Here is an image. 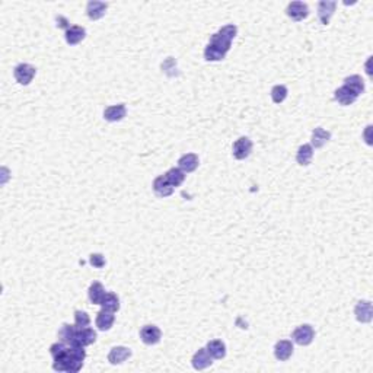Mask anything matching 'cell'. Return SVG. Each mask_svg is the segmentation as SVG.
<instances>
[{
    "label": "cell",
    "instance_id": "1",
    "mask_svg": "<svg viewBox=\"0 0 373 373\" xmlns=\"http://www.w3.org/2000/svg\"><path fill=\"white\" fill-rule=\"evenodd\" d=\"M35 73H37V69L28 63H20L13 69V76L16 79V82L19 85H24V86L30 85L34 76H35Z\"/></svg>",
    "mask_w": 373,
    "mask_h": 373
},
{
    "label": "cell",
    "instance_id": "2",
    "mask_svg": "<svg viewBox=\"0 0 373 373\" xmlns=\"http://www.w3.org/2000/svg\"><path fill=\"white\" fill-rule=\"evenodd\" d=\"M292 338L296 344L299 345H309L314 341L315 338V330L312 325L304 324L299 325L295 331L292 333Z\"/></svg>",
    "mask_w": 373,
    "mask_h": 373
},
{
    "label": "cell",
    "instance_id": "3",
    "mask_svg": "<svg viewBox=\"0 0 373 373\" xmlns=\"http://www.w3.org/2000/svg\"><path fill=\"white\" fill-rule=\"evenodd\" d=\"M160 338H162V331H160V328L156 327V325H145L140 330V340L146 344V345H155V344L160 341Z\"/></svg>",
    "mask_w": 373,
    "mask_h": 373
},
{
    "label": "cell",
    "instance_id": "4",
    "mask_svg": "<svg viewBox=\"0 0 373 373\" xmlns=\"http://www.w3.org/2000/svg\"><path fill=\"white\" fill-rule=\"evenodd\" d=\"M252 152V142L249 137H239L232 146V153L238 160H244Z\"/></svg>",
    "mask_w": 373,
    "mask_h": 373
},
{
    "label": "cell",
    "instance_id": "5",
    "mask_svg": "<svg viewBox=\"0 0 373 373\" xmlns=\"http://www.w3.org/2000/svg\"><path fill=\"white\" fill-rule=\"evenodd\" d=\"M286 13L289 18H292L296 22H300L308 18L309 15V8L308 5L304 3V2H292L287 5V9H286Z\"/></svg>",
    "mask_w": 373,
    "mask_h": 373
},
{
    "label": "cell",
    "instance_id": "6",
    "mask_svg": "<svg viewBox=\"0 0 373 373\" xmlns=\"http://www.w3.org/2000/svg\"><path fill=\"white\" fill-rule=\"evenodd\" d=\"M97 341V331L92 330V328H78L76 331V337L73 340L72 345H82V347H86V345H90Z\"/></svg>",
    "mask_w": 373,
    "mask_h": 373
},
{
    "label": "cell",
    "instance_id": "7",
    "mask_svg": "<svg viewBox=\"0 0 373 373\" xmlns=\"http://www.w3.org/2000/svg\"><path fill=\"white\" fill-rule=\"evenodd\" d=\"M354 315L359 322H363V324L370 322L373 318L372 304L369 300H359L354 308Z\"/></svg>",
    "mask_w": 373,
    "mask_h": 373
},
{
    "label": "cell",
    "instance_id": "8",
    "mask_svg": "<svg viewBox=\"0 0 373 373\" xmlns=\"http://www.w3.org/2000/svg\"><path fill=\"white\" fill-rule=\"evenodd\" d=\"M191 363H193V367L196 370H204V369L210 367L213 364V357L207 352L206 347H203V348L197 350L196 354L193 356Z\"/></svg>",
    "mask_w": 373,
    "mask_h": 373
},
{
    "label": "cell",
    "instance_id": "9",
    "mask_svg": "<svg viewBox=\"0 0 373 373\" xmlns=\"http://www.w3.org/2000/svg\"><path fill=\"white\" fill-rule=\"evenodd\" d=\"M335 8H337V2H333V0H322L318 3V19L322 25L330 24V19L335 12Z\"/></svg>",
    "mask_w": 373,
    "mask_h": 373
},
{
    "label": "cell",
    "instance_id": "10",
    "mask_svg": "<svg viewBox=\"0 0 373 373\" xmlns=\"http://www.w3.org/2000/svg\"><path fill=\"white\" fill-rule=\"evenodd\" d=\"M274 356L280 362H287L293 356V343L290 340H280L274 345Z\"/></svg>",
    "mask_w": 373,
    "mask_h": 373
},
{
    "label": "cell",
    "instance_id": "11",
    "mask_svg": "<svg viewBox=\"0 0 373 373\" xmlns=\"http://www.w3.org/2000/svg\"><path fill=\"white\" fill-rule=\"evenodd\" d=\"M131 357V350L124 345L112 347L108 354V362L111 364H121Z\"/></svg>",
    "mask_w": 373,
    "mask_h": 373
},
{
    "label": "cell",
    "instance_id": "12",
    "mask_svg": "<svg viewBox=\"0 0 373 373\" xmlns=\"http://www.w3.org/2000/svg\"><path fill=\"white\" fill-rule=\"evenodd\" d=\"M200 165V159L196 153H185L178 159V168L182 169L185 174L194 172Z\"/></svg>",
    "mask_w": 373,
    "mask_h": 373
},
{
    "label": "cell",
    "instance_id": "13",
    "mask_svg": "<svg viewBox=\"0 0 373 373\" xmlns=\"http://www.w3.org/2000/svg\"><path fill=\"white\" fill-rule=\"evenodd\" d=\"M153 191L157 197H169L172 193H174V186L169 184V181L167 179L165 175H159V177L155 178L153 181Z\"/></svg>",
    "mask_w": 373,
    "mask_h": 373
},
{
    "label": "cell",
    "instance_id": "14",
    "mask_svg": "<svg viewBox=\"0 0 373 373\" xmlns=\"http://www.w3.org/2000/svg\"><path fill=\"white\" fill-rule=\"evenodd\" d=\"M107 9H108V5L104 2H98V0H92L86 5V13H88L89 19L92 20L101 19L105 15Z\"/></svg>",
    "mask_w": 373,
    "mask_h": 373
},
{
    "label": "cell",
    "instance_id": "15",
    "mask_svg": "<svg viewBox=\"0 0 373 373\" xmlns=\"http://www.w3.org/2000/svg\"><path fill=\"white\" fill-rule=\"evenodd\" d=\"M86 37V30L83 27L79 25H72L69 30H66L64 38L69 45H78L79 42H82Z\"/></svg>",
    "mask_w": 373,
    "mask_h": 373
},
{
    "label": "cell",
    "instance_id": "16",
    "mask_svg": "<svg viewBox=\"0 0 373 373\" xmlns=\"http://www.w3.org/2000/svg\"><path fill=\"white\" fill-rule=\"evenodd\" d=\"M97 327L101 331H109L112 328V325L115 322V316L114 312L107 311V309H101L98 314H97Z\"/></svg>",
    "mask_w": 373,
    "mask_h": 373
},
{
    "label": "cell",
    "instance_id": "17",
    "mask_svg": "<svg viewBox=\"0 0 373 373\" xmlns=\"http://www.w3.org/2000/svg\"><path fill=\"white\" fill-rule=\"evenodd\" d=\"M127 114V108L124 104H117V105H111L104 111V118L109 121V123H115V121H121Z\"/></svg>",
    "mask_w": 373,
    "mask_h": 373
},
{
    "label": "cell",
    "instance_id": "18",
    "mask_svg": "<svg viewBox=\"0 0 373 373\" xmlns=\"http://www.w3.org/2000/svg\"><path fill=\"white\" fill-rule=\"evenodd\" d=\"M344 86L350 89L356 97H359L364 92V80L359 75H352V76L344 79Z\"/></svg>",
    "mask_w": 373,
    "mask_h": 373
},
{
    "label": "cell",
    "instance_id": "19",
    "mask_svg": "<svg viewBox=\"0 0 373 373\" xmlns=\"http://www.w3.org/2000/svg\"><path fill=\"white\" fill-rule=\"evenodd\" d=\"M334 98L335 101L340 104V105H344V107H347V105H352L356 102V99L359 98V97H356L353 92L350 90L348 88H345V86H341V88H338L335 90L334 94Z\"/></svg>",
    "mask_w": 373,
    "mask_h": 373
},
{
    "label": "cell",
    "instance_id": "20",
    "mask_svg": "<svg viewBox=\"0 0 373 373\" xmlns=\"http://www.w3.org/2000/svg\"><path fill=\"white\" fill-rule=\"evenodd\" d=\"M312 157H314V148H312L311 145H302L300 148L297 149L296 162H297L300 167H308V165H311Z\"/></svg>",
    "mask_w": 373,
    "mask_h": 373
},
{
    "label": "cell",
    "instance_id": "21",
    "mask_svg": "<svg viewBox=\"0 0 373 373\" xmlns=\"http://www.w3.org/2000/svg\"><path fill=\"white\" fill-rule=\"evenodd\" d=\"M105 295H107V292H105V287L102 286V283L94 282L92 285L89 286L88 290L89 300H90L94 305H101V302H102V299H104V296Z\"/></svg>",
    "mask_w": 373,
    "mask_h": 373
},
{
    "label": "cell",
    "instance_id": "22",
    "mask_svg": "<svg viewBox=\"0 0 373 373\" xmlns=\"http://www.w3.org/2000/svg\"><path fill=\"white\" fill-rule=\"evenodd\" d=\"M207 352L210 353V356L216 360H220L226 356V344L222 340H212L208 341L206 345Z\"/></svg>",
    "mask_w": 373,
    "mask_h": 373
},
{
    "label": "cell",
    "instance_id": "23",
    "mask_svg": "<svg viewBox=\"0 0 373 373\" xmlns=\"http://www.w3.org/2000/svg\"><path fill=\"white\" fill-rule=\"evenodd\" d=\"M76 331H78L76 325L63 324L59 330V341L64 343L66 345H72L75 337H76Z\"/></svg>",
    "mask_w": 373,
    "mask_h": 373
},
{
    "label": "cell",
    "instance_id": "24",
    "mask_svg": "<svg viewBox=\"0 0 373 373\" xmlns=\"http://www.w3.org/2000/svg\"><path fill=\"white\" fill-rule=\"evenodd\" d=\"M330 138H331V133L330 131H327L325 128L322 127H316L312 131V148H322L325 143H328L330 142Z\"/></svg>",
    "mask_w": 373,
    "mask_h": 373
},
{
    "label": "cell",
    "instance_id": "25",
    "mask_svg": "<svg viewBox=\"0 0 373 373\" xmlns=\"http://www.w3.org/2000/svg\"><path fill=\"white\" fill-rule=\"evenodd\" d=\"M165 177H167L171 185L174 186V188H177V186H179L185 181V172L182 169H179V168H171L167 174H165Z\"/></svg>",
    "mask_w": 373,
    "mask_h": 373
},
{
    "label": "cell",
    "instance_id": "26",
    "mask_svg": "<svg viewBox=\"0 0 373 373\" xmlns=\"http://www.w3.org/2000/svg\"><path fill=\"white\" fill-rule=\"evenodd\" d=\"M101 308L102 309H107L111 312H117L120 309V297L112 292H108L107 295L104 296L102 302H101Z\"/></svg>",
    "mask_w": 373,
    "mask_h": 373
},
{
    "label": "cell",
    "instance_id": "27",
    "mask_svg": "<svg viewBox=\"0 0 373 373\" xmlns=\"http://www.w3.org/2000/svg\"><path fill=\"white\" fill-rule=\"evenodd\" d=\"M210 45H213V47H216L217 50H220V51H223V53H227L229 50H230V45H232V41H227L226 38H223L222 35H219V34H213L212 37H210V42H208Z\"/></svg>",
    "mask_w": 373,
    "mask_h": 373
},
{
    "label": "cell",
    "instance_id": "28",
    "mask_svg": "<svg viewBox=\"0 0 373 373\" xmlns=\"http://www.w3.org/2000/svg\"><path fill=\"white\" fill-rule=\"evenodd\" d=\"M226 57V53L223 51H220V50H217L216 47H213V45H207L206 50H204V59L207 61H220V60H223Z\"/></svg>",
    "mask_w": 373,
    "mask_h": 373
},
{
    "label": "cell",
    "instance_id": "29",
    "mask_svg": "<svg viewBox=\"0 0 373 373\" xmlns=\"http://www.w3.org/2000/svg\"><path fill=\"white\" fill-rule=\"evenodd\" d=\"M287 94H289V90L285 85H275L271 89V99L274 104H282L287 98Z\"/></svg>",
    "mask_w": 373,
    "mask_h": 373
},
{
    "label": "cell",
    "instance_id": "30",
    "mask_svg": "<svg viewBox=\"0 0 373 373\" xmlns=\"http://www.w3.org/2000/svg\"><path fill=\"white\" fill-rule=\"evenodd\" d=\"M90 324V318L86 312L83 311H76L75 312V325L76 328H86Z\"/></svg>",
    "mask_w": 373,
    "mask_h": 373
},
{
    "label": "cell",
    "instance_id": "31",
    "mask_svg": "<svg viewBox=\"0 0 373 373\" xmlns=\"http://www.w3.org/2000/svg\"><path fill=\"white\" fill-rule=\"evenodd\" d=\"M217 34L222 35V37L227 39V41H232V39L236 37V34H238V28H236V25H225V27H222V28L219 30Z\"/></svg>",
    "mask_w": 373,
    "mask_h": 373
},
{
    "label": "cell",
    "instance_id": "32",
    "mask_svg": "<svg viewBox=\"0 0 373 373\" xmlns=\"http://www.w3.org/2000/svg\"><path fill=\"white\" fill-rule=\"evenodd\" d=\"M66 348H67V345L64 343H61V341L51 344V345H50V354H51V357L54 359L56 356H59L60 353H63Z\"/></svg>",
    "mask_w": 373,
    "mask_h": 373
},
{
    "label": "cell",
    "instance_id": "33",
    "mask_svg": "<svg viewBox=\"0 0 373 373\" xmlns=\"http://www.w3.org/2000/svg\"><path fill=\"white\" fill-rule=\"evenodd\" d=\"M89 261H90V264L94 265L95 268H102L105 265V258H104V255H101V254H92Z\"/></svg>",
    "mask_w": 373,
    "mask_h": 373
},
{
    "label": "cell",
    "instance_id": "34",
    "mask_svg": "<svg viewBox=\"0 0 373 373\" xmlns=\"http://www.w3.org/2000/svg\"><path fill=\"white\" fill-rule=\"evenodd\" d=\"M57 27H60V28H66V30H69V28H70L69 20L66 19V18H63V16H57Z\"/></svg>",
    "mask_w": 373,
    "mask_h": 373
}]
</instances>
